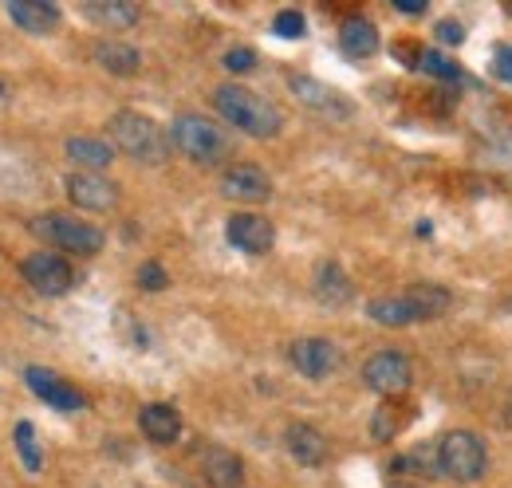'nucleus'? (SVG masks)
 Returning <instances> with one entry per match:
<instances>
[{"mask_svg": "<svg viewBox=\"0 0 512 488\" xmlns=\"http://www.w3.org/2000/svg\"><path fill=\"white\" fill-rule=\"evenodd\" d=\"M485 441L477 437V433H469V429H453L442 437V445H438V469L446 473L449 481H477L481 473H485Z\"/></svg>", "mask_w": 512, "mask_h": 488, "instance_id": "obj_4", "label": "nucleus"}, {"mask_svg": "<svg viewBox=\"0 0 512 488\" xmlns=\"http://www.w3.org/2000/svg\"><path fill=\"white\" fill-rule=\"evenodd\" d=\"M288 453L300 461V465H323L327 461V437L312 426H292L288 429Z\"/></svg>", "mask_w": 512, "mask_h": 488, "instance_id": "obj_18", "label": "nucleus"}, {"mask_svg": "<svg viewBox=\"0 0 512 488\" xmlns=\"http://www.w3.org/2000/svg\"><path fill=\"white\" fill-rule=\"evenodd\" d=\"M292 366L308 378H327L339 366V347L331 339H296L292 343Z\"/></svg>", "mask_w": 512, "mask_h": 488, "instance_id": "obj_13", "label": "nucleus"}, {"mask_svg": "<svg viewBox=\"0 0 512 488\" xmlns=\"http://www.w3.org/2000/svg\"><path fill=\"white\" fill-rule=\"evenodd\" d=\"M32 233H40L44 241H52L64 252L75 256H95L103 248V233L79 217H67V213H48V217H36L32 221Z\"/></svg>", "mask_w": 512, "mask_h": 488, "instance_id": "obj_5", "label": "nucleus"}, {"mask_svg": "<svg viewBox=\"0 0 512 488\" xmlns=\"http://www.w3.org/2000/svg\"><path fill=\"white\" fill-rule=\"evenodd\" d=\"M24 378H28V386H32V394L40 398V402H48L52 410H60V414H75V410H83L87 402H83V394L64 382L56 370H44V366H28L24 370Z\"/></svg>", "mask_w": 512, "mask_h": 488, "instance_id": "obj_9", "label": "nucleus"}, {"mask_svg": "<svg viewBox=\"0 0 512 488\" xmlns=\"http://www.w3.org/2000/svg\"><path fill=\"white\" fill-rule=\"evenodd\" d=\"M16 449H20V457H24V465L32 469V473H40V449H36V429L32 422H16Z\"/></svg>", "mask_w": 512, "mask_h": 488, "instance_id": "obj_26", "label": "nucleus"}, {"mask_svg": "<svg viewBox=\"0 0 512 488\" xmlns=\"http://www.w3.org/2000/svg\"><path fill=\"white\" fill-rule=\"evenodd\" d=\"M418 67H422L426 75H434V79H446V83L461 79V67L449 60V56H442V52H422V56H418Z\"/></svg>", "mask_w": 512, "mask_h": 488, "instance_id": "obj_25", "label": "nucleus"}, {"mask_svg": "<svg viewBox=\"0 0 512 488\" xmlns=\"http://www.w3.org/2000/svg\"><path fill=\"white\" fill-rule=\"evenodd\" d=\"M24 280L40 292V296H67L71 284H75V272L64 256L56 252H32L24 260Z\"/></svg>", "mask_w": 512, "mask_h": 488, "instance_id": "obj_6", "label": "nucleus"}, {"mask_svg": "<svg viewBox=\"0 0 512 488\" xmlns=\"http://www.w3.org/2000/svg\"><path fill=\"white\" fill-rule=\"evenodd\" d=\"M398 488H418V485H398Z\"/></svg>", "mask_w": 512, "mask_h": 488, "instance_id": "obj_35", "label": "nucleus"}, {"mask_svg": "<svg viewBox=\"0 0 512 488\" xmlns=\"http://www.w3.org/2000/svg\"><path fill=\"white\" fill-rule=\"evenodd\" d=\"M111 138L115 146L130 154L134 162H146V166H162L170 158V134L150 119V115H138V111H119L111 115Z\"/></svg>", "mask_w": 512, "mask_h": 488, "instance_id": "obj_2", "label": "nucleus"}, {"mask_svg": "<svg viewBox=\"0 0 512 488\" xmlns=\"http://www.w3.org/2000/svg\"><path fill=\"white\" fill-rule=\"evenodd\" d=\"M509 422H512V394H509Z\"/></svg>", "mask_w": 512, "mask_h": 488, "instance_id": "obj_33", "label": "nucleus"}, {"mask_svg": "<svg viewBox=\"0 0 512 488\" xmlns=\"http://www.w3.org/2000/svg\"><path fill=\"white\" fill-rule=\"evenodd\" d=\"M406 296H410V304L418 307L422 323H426V319H438V315H446L449 311V292L446 288H438V284H414Z\"/></svg>", "mask_w": 512, "mask_h": 488, "instance_id": "obj_24", "label": "nucleus"}, {"mask_svg": "<svg viewBox=\"0 0 512 488\" xmlns=\"http://www.w3.org/2000/svg\"><path fill=\"white\" fill-rule=\"evenodd\" d=\"M225 237L233 248H241L249 256H264L276 244V229H272V221H264L256 213H233L225 225Z\"/></svg>", "mask_w": 512, "mask_h": 488, "instance_id": "obj_11", "label": "nucleus"}, {"mask_svg": "<svg viewBox=\"0 0 512 488\" xmlns=\"http://www.w3.org/2000/svg\"><path fill=\"white\" fill-rule=\"evenodd\" d=\"M95 63L111 75H134L142 67V56H138V48H130L123 40H99L95 44Z\"/></svg>", "mask_w": 512, "mask_h": 488, "instance_id": "obj_20", "label": "nucleus"}, {"mask_svg": "<svg viewBox=\"0 0 512 488\" xmlns=\"http://www.w3.org/2000/svg\"><path fill=\"white\" fill-rule=\"evenodd\" d=\"M8 16H12L16 28L32 32V36H48L60 24V8L48 4V0H12L8 4Z\"/></svg>", "mask_w": 512, "mask_h": 488, "instance_id": "obj_15", "label": "nucleus"}, {"mask_svg": "<svg viewBox=\"0 0 512 488\" xmlns=\"http://www.w3.org/2000/svg\"><path fill=\"white\" fill-rule=\"evenodd\" d=\"M316 296L323 304H347L351 300V280L343 276V268L335 260H327L316 268Z\"/></svg>", "mask_w": 512, "mask_h": 488, "instance_id": "obj_23", "label": "nucleus"}, {"mask_svg": "<svg viewBox=\"0 0 512 488\" xmlns=\"http://www.w3.org/2000/svg\"><path fill=\"white\" fill-rule=\"evenodd\" d=\"M434 32L442 36V44H461V40H465L461 20H438V28H434Z\"/></svg>", "mask_w": 512, "mask_h": 488, "instance_id": "obj_30", "label": "nucleus"}, {"mask_svg": "<svg viewBox=\"0 0 512 488\" xmlns=\"http://www.w3.org/2000/svg\"><path fill=\"white\" fill-rule=\"evenodd\" d=\"M170 142H174L186 158L201 162V166H213V162H221V158L229 154L225 130H221L217 122H209L205 115H178L174 126H170Z\"/></svg>", "mask_w": 512, "mask_h": 488, "instance_id": "obj_3", "label": "nucleus"}, {"mask_svg": "<svg viewBox=\"0 0 512 488\" xmlns=\"http://www.w3.org/2000/svg\"><path fill=\"white\" fill-rule=\"evenodd\" d=\"M339 48L351 60H371L379 52V28L367 16H347L339 28Z\"/></svg>", "mask_w": 512, "mask_h": 488, "instance_id": "obj_16", "label": "nucleus"}, {"mask_svg": "<svg viewBox=\"0 0 512 488\" xmlns=\"http://www.w3.org/2000/svg\"><path fill=\"white\" fill-rule=\"evenodd\" d=\"M201 469H205V485L209 488H241V481H245L241 457L229 453V449H221V445H209V449H205Z\"/></svg>", "mask_w": 512, "mask_h": 488, "instance_id": "obj_14", "label": "nucleus"}, {"mask_svg": "<svg viewBox=\"0 0 512 488\" xmlns=\"http://www.w3.org/2000/svg\"><path fill=\"white\" fill-rule=\"evenodd\" d=\"M304 12H296V8H284V12H276V20H272V32L280 36V40H300L304 36Z\"/></svg>", "mask_w": 512, "mask_h": 488, "instance_id": "obj_27", "label": "nucleus"}, {"mask_svg": "<svg viewBox=\"0 0 512 488\" xmlns=\"http://www.w3.org/2000/svg\"><path fill=\"white\" fill-rule=\"evenodd\" d=\"M367 311H371V319L383 323V327H410V323H422L418 307L410 304L406 292H402V296H379V300H371Z\"/></svg>", "mask_w": 512, "mask_h": 488, "instance_id": "obj_19", "label": "nucleus"}, {"mask_svg": "<svg viewBox=\"0 0 512 488\" xmlns=\"http://www.w3.org/2000/svg\"><path fill=\"white\" fill-rule=\"evenodd\" d=\"M67 197H71L79 209L107 213V209H115V205H119V185L107 182L103 174L75 170V174H67Z\"/></svg>", "mask_w": 512, "mask_h": 488, "instance_id": "obj_10", "label": "nucleus"}, {"mask_svg": "<svg viewBox=\"0 0 512 488\" xmlns=\"http://www.w3.org/2000/svg\"><path fill=\"white\" fill-rule=\"evenodd\" d=\"M410 378H414V370H410V359L402 351H379L363 366V382L383 398H398L410 386Z\"/></svg>", "mask_w": 512, "mask_h": 488, "instance_id": "obj_7", "label": "nucleus"}, {"mask_svg": "<svg viewBox=\"0 0 512 488\" xmlns=\"http://www.w3.org/2000/svg\"><path fill=\"white\" fill-rule=\"evenodd\" d=\"M497 75L512 83V48H497Z\"/></svg>", "mask_w": 512, "mask_h": 488, "instance_id": "obj_31", "label": "nucleus"}, {"mask_svg": "<svg viewBox=\"0 0 512 488\" xmlns=\"http://www.w3.org/2000/svg\"><path fill=\"white\" fill-rule=\"evenodd\" d=\"M138 284H142L146 292H162V288L170 284V276L162 272V264H154V260H146V264L138 268Z\"/></svg>", "mask_w": 512, "mask_h": 488, "instance_id": "obj_28", "label": "nucleus"}, {"mask_svg": "<svg viewBox=\"0 0 512 488\" xmlns=\"http://www.w3.org/2000/svg\"><path fill=\"white\" fill-rule=\"evenodd\" d=\"M394 8L406 16H418V12H426V0H394Z\"/></svg>", "mask_w": 512, "mask_h": 488, "instance_id": "obj_32", "label": "nucleus"}, {"mask_svg": "<svg viewBox=\"0 0 512 488\" xmlns=\"http://www.w3.org/2000/svg\"><path fill=\"white\" fill-rule=\"evenodd\" d=\"M0 99H4V83H0Z\"/></svg>", "mask_w": 512, "mask_h": 488, "instance_id": "obj_34", "label": "nucleus"}, {"mask_svg": "<svg viewBox=\"0 0 512 488\" xmlns=\"http://www.w3.org/2000/svg\"><path fill=\"white\" fill-rule=\"evenodd\" d=\"M221 193L229 201H264V197H272V182H268V174L260 166L241 162V166H229L221 174Z\"/></svg>", "mask_w": 512, "mask_h": 488, "instance_id": "obj_12", "label": "nucleus"}, {"mask_svg": "<svg viewBox=\"0 0 512 488\" xmlns=\"http://www.w3.org/2000/svg\"><path fill=\"white\" fill-rule=\"evenodd\" d=\"M213 107H217V115L229 126H237V130H245L253 138H272L284 126L280 107H272L268 99H260L256 91L241 87V83H221L213 91Z\"/></svg>", "mask_w": 512, "mask_h": 488, "instance_id": "obj_1", "label": "nucleus"}, {"mask_svg": "<svg viewBox=\"0 0 512 488\" xmlns=\"http://www.w3.org/2000/svg\"><path fill=\"white\" fill-rule=\"evenodd\" d=\"M83 12L95 24H103V28H130V24H138V4H130V0H87Z\"/></svg>", "mask_w": 512, "mask_h": 488, "instance_id": "obj_22", "label": "nucleus"}, {"mask_svg": "<svg viewBox=\"0 0 512 488\" xmlns=\"http://www.w3.org/2000/svg\"><path fill=\"white\" fill-rule=\"evenodd\" d=\"M67 158L87 166L91 174H99V170H107L115 162V146L103 142V138H67Z\"/></svg>", "mask_w": 512, "mask_h": 488, "instance_id": "obj_21", "label": "nucleus"}, {"mask_svg": "<svg viewBox=\"0 0 512 488\" xmlns=\"http://www.w3.org/2000/svg\"><path fill=\"white\" fill-rule=\"evenodd\" d=\"M225 67H229L233 75H245V71L256 67V52L253 48H229V52H225Z\"/></svg>", "mask_w": 512, "mask_h": 488, "instance_id": "obj_29", "label": "nucleus"}, {"mask_svg": "<svg viewBox=\"0 0 512 488\" xmlns=\"http://www.w3.org/2000/svg\"><path fill=\"white\" fill-rule=\"evenodd\" d=\"M138 429H142L154 445H170V441H178V433H182V414H178L174 406H166V402H150V406H142V414H138Z\"/></svg>", "mask_w": 512, "mask_h": 488, "instance_id": "obj_17", "label": "nucleus"}, {"mask_svg": "<svg viewBox=\"0 0 512 488\" xmlns=\"http://www.w3.org/2000/svg\"><path fill=\"white\" fill-rule=\"evenodd\" d=\"M288 87H292V95L308 107V111H316L323 119H351V99L343 95V91H335V87H327L320 79H312V75H292L288 79Z\"/></svg>", "mask_w": 512, "mask_h": 488, "instance_id": "obj_8", "label": "nucleus"}]
</instances>
